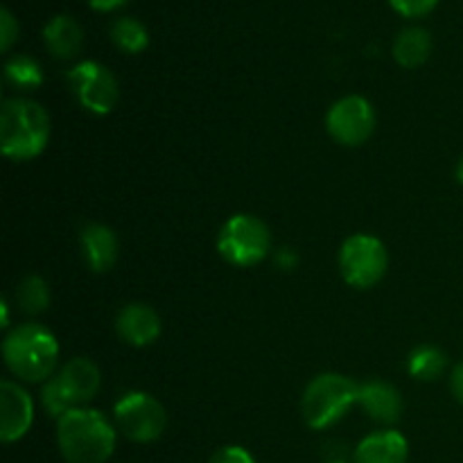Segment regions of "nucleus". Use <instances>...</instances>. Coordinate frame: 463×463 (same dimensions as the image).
Listing matches in <instances>:
<instances>
[{
	"label": "nucleus",
	"instance_id": "nucleus-1",
	"mask_svg": "<svg viewBox=\"0 0 463 463\" xmlns=\"http://www.w3.org/2000/svg\"><path fill=\"white\" fill-rule=\"evenodd\" d=\"M57 441L68 463H107L116 450V428L102 411L77 407L57 420Z\"/></svg>",
	"mask_w": 463,
	"mask_h": 463
},
{
	"label": "nucleus",
	"instance_id": "nucleus-2",
	"mask_svg": "<svg viewBox=\"0 0 463 463\" xmlns=\"http://www.w3.org/2000/svg\"><path fill=\"white\" fill-rule=\"evenodd\" d=\"M7 369L23 383H48L59 364L57 337L39 324L16 326L3 342Z\"/></svg>",
	"mask_w": 463,
	"mask_h": 463
},
{
	"label": "nucleus",
	"instance_id": "nucleus-3",
	"mask_svg": "<svg viewBox=\"0 0 463 463\" xmlns=\"http://www.w3.org/2000/svg\"><path fill=\"white\" fill-rule=\"evenodd\" d=\"M50 140V116L27 98L5 99L0 109V147L12 161L36 158Z\"/></svg>",
	"mask_w": 463,
	"mask_h": 463
},
{
	"label": "nucleus",
	"instance_id": "nucleus-4",
	"mask_svg": "<svg viewBox=\"0 0 463 463\" xmlns=\"http://www.w3.org/2000/svg\"><path fill=\"white\" fill-rule=\"evenodd\" d=\"M102 375H99L98 364L89 357H75L68 360L59 369L54 378L43 383L41 389V405L52 419H61L66 411L86 407L99 392Z\"/></svg>",
	"mask_w": 463,
	"mask_h": 463
},
{
	"label": "nucleus",
	"instance_id": "nucleus-5",
	"mask_svg": "<svg viewBox=\"0 0 463 463\" xmlns=\"http://www.w3.org/2000/svg\"><path fill=\"white\" fill-rule=\"evenodd\" d=\"M360 384L339 373H321L303 392V420L312 430L333 428L357 405Z\"/></svg>",
	"mask_w": 463,
	"mask_h": 463
},
{
	"label": "nucleus",
	"instance_id": "nucleus-6",
	"mask_svg": "<svg viewBox=\"0 0 463 463\" xmlns=\"http://www.w3.org/2000/svg\"><path fill=\"white\" fill-rule=\"evenodd\" d=\"M217 251L229 265L240 269L260 265L271 251L269 226L256 215H233L217 233Z\"/></svg>",
	"mask_w": 463,
	"mask_h": 463
},
{
	"label": "nucleus",
	"instance_id": "nucleus-7",
	"mask_svg": "<svg viewBox=\"0 0 463 463\" xmlns=\"http://www.w3.org/2000/svg\"><path fill=\"white\" fill-rule=\"evenodd\" d=\"M337 260L344 280L355 289H371L384 279L389 269L384 242L366 233H355L344 240Z\"/></svg>",
	"mask_w": 463,
	"mask_h": 463
},
{
	"label": "nucleus",
	"instance_id": "nucleus-8",
	"mask_svg": "<svg viewBox=\"0 0 463 463\" xmlns=\"http://www.w3.org/2000/svg\"><path fill=\"white\" fill-rule=\"evenodd\" d=\"M116 428L134 443H152L167 428L165 407L145 392H129L113 407Z\"/></svg>",
	"mask_w": 463,
	"mask_h": 463
},
{
	"label": "nucleus",
	"instance_id": "nucleus-9",
	"mask_svg": "<svg viewBox=\"0 0 463 463\" xmlns=\"http://www.w3.org/2000/svg\"><path fill=\"white\" fill-rule=\"evenodd\" d=\"M68 84L77 102L93 116H107L120 99L116 75L99 61H81L68 71Z\"/></svg>",
	"mask_w": 463,
	"mask_h": 463
},
{
	"label": "nucleus",
	"instance_id": "nucleus-10",
	"mask_svg": "<svg viewBox=\"0 0 463 463\" xmlns=\"http://www.w3.org/2000/svg\"><path fill=\"white\" fill-rule=\"evenodd\" d=\"M326 129L344 147H360L375 131L373 104L362 95L337 99L326 116Z\"/></svg>",
	"mask_w": 463,
	"mask_h": 463
},
{
	"label": "nucleus",
	"instance_id": "nucleus-11",
	"mask_svg": "<svg viewBox=\"0 0 463 463\" xmlns=\"http://www.w3.org/2000/svg\"><path fill=\"white\" fill-rule=\"evenodd\" d=\"M34 420V405L25 389L14 380L0 383V439L14 443L25 437Z\"/></svg>",
	"mask_w": 463,
	"mask_h": 463
},
{
	"label": "nucleus",
	"instance_id": "nucleus-12",
	"mask_svg": "<svg viewBox=\"0 0 463 463\" xmlns=\"http://www.w3.org/2000/svg\"><path fill=\"white\" fill-rule=\"evenodd\" d=\"M161 317L145 303H129L116 317V333L125 344L136 348L149 346L161 337Z\"/></svg>",
	"mask_w": 463,
	"mask_h": 463
},
{
	"label": "nucleus",
	"instance_id": "nucleus-13",
	"mask_svg": "<svg viewBox=\"0 0 463 463\" xmlns=\"http://www.w3.org/2000/svg\"><path fill=\"white\" fill-rule=\"evenodd\" d=\"M357 405L369 414L371 420L383 425H393L401 420L402 414V398L393 384L383 383V380H369L360 384V396Z\"/></svg>",
	"mask_w": 463,
	"mask_h": 463
},
{
	"label": "nucleus",
	"instance_id": "nucleus-14",
	"mask_svg": "<svg viewBox=\"0 0 463 463\" xmlns=\"http://www.w3.org/2000/svg\"><path fill=\"white\" fill-rule=\"evenodd\" d=\"M81 242V253H84L86 265L90 267V271L95 274H104V271H111L113 265L118 260V238L113 233V229L109 226L98 224H86L81 229L80 235Z\"/></svg>",
	"mask_w": 463,
	"mask_h": 463
},
{
	"label": "nucleus",
	"instance_id": "nucleus-15",
	"mask_svg": "<svg viewBox=\"0 0 463 463\" xmlns=\"http://www.w3.org/2000/svg\"><path fill=\"white\" fill-rule=\"evenodd\" d=\"M407 439L396 430H380L362 439L353 455V463H407Z\"/></svg>",
	"mask_w": 463,
	"mask_h": 463
},
{
	"label": "nucleus",
	"instance_id": "nucleus-16",
	"mask_svg": "<svg viewBox=\"0 0 463 463\" xmlns=\"http://www.w3.org/2000/svg\"><path fill=\"white\" fill-rule=\"evenodd\" d=\"M43 43L54 59L68 61V59L80 54L81 45H84V32L75 18L68 16V14H59L45 23Z\"/></svg>",
	"mask_w": 463,
	"mask_h": 463
},
{
	"label": "nucleus",
	"instance_id": "nucleus-17",
	"mask_svg": "<svg viewBox=\"0 0 463 463\" xmlns=\"http://www.w3.org/2000/svg\"><path fill=\"white\" fill-rule=\"evenodd\" d=\"M432 34L425 27H405L401 34L393 39V59L401 63L402 68H419L432 54Z\"/></svg>",
	"mask_w": 463,
	"mask_h": 463
},
{
	"label": "nucleus",
	"instance_id": "nucleus-18",
	"mask_svg": "<svg viewBox=\"0 0 463 463\" xmlns=\"http://www.w3.org/2000/svg\"><path fill=\"white\" fill-rule=\"evenodd\" d=\"M448 369V355L437 346H419L410 353L407 371L420 383H434Z\"/></svg>",
	"mask_w": 463,
	"mask_h": 463
},
{
	"label": "nucleus",
	"instance_id": "nucleus-19",
	"mask_svg": "<svg viewBox=\"0 0 463 463\" xmlns=\"http://www.w3.org/2000/svg\"><path fill=\"white\" fill-rule=\"evenodd\" d=\"M109 34H111V41L116 43V48H120L122 52L127 54H138L149 45L147 27H145L138 18H118L111 25V32H109Z\"/></svg>",
	"mask_w": 463,
	"mask_h": 463
},
{
	"label": "nucleus",
	"instance_id": "nucleus-20",
	"mask_svg": "<svg viewBox=\"0 0 463 463\" xmlns=\"http://www.w3.org/2000/svg\"><path fill=\"white\" fill-rule=\"evenodd\" d=\"M5 80L21 90H34L43 84V71L39 61L27 54H16L5 63Z\"/></svg>",
	"mask_w": 463,
	"mask_h": 463
},
{
	"label": "nucleus",
	"instance_id": "nucleus-21",
	"mask_svg": "<svg viewBox=\"0 0 463 463\" xmlns=\"http://www.w3.org/2000/svg\"><path fill=\"white\" fill-rule=\"evenodd\" d=\"M16 306L21 307L25 315L36 317L41 312L48 310L50 306V288L41 276H27L18 283L16 288Z\"/></svg>",
	"mask_w": 463,
	"mask_h": 463
},
{
	"label": "nucleus",
	"instance_id": "nucleus-22",
	"mask_svg": "<svg viewBox=\"0 0 463 463\" xmlns=\"http://www.w3.org/2000/svg\"><path fill=\"white\" fill-rule=\"evenodd\" d=\"M393 9L398 14L407 18H420V16H428L434 7L439 5V0H389Z\"/></svg>",
	"mask_w": 463,
	"mask_h": 463
},
{
	"label": "nucleus",
	"instance_id": "nucleus-23",
	"mask_svg": "<svg viewBox=\"0 0 463 463\" xmlns=\"http://www.w3.org/2000/svg\"><path fill=\"white\" fill-rule=\"evenodd\" d=\"M18 39V21L14 18V14L7 7L0 9V50L9 52L14 43Z\"/></svg>",
	"mask_w": 463,
	"mask_h": 463
},
{
	"label": "nucleus",
	"instance_id": "nucleus-24",
	"mask_svg": "<svg viewBox=\"0 0 463 463\" xmlns=\"http://www.w3.org/2000/svg\"><path fill=\"white\" fill-rule=\"evenodd\" d=\"M208 463H256L251 455L240 446H226L217 450Z\"/></svg>",
	"mask_w": 463,
	"mask_h": 463
},
{
	"label": "nucleus",
	"instance_id": "nucleus-25",
	"mask_svg": "<svg viewBox=\"0 0 463 463\" xmlns=\"http://www.w3.org/2000/svg\"><path fill=\"white\" fill-rule=\"evenodd\" d=\"M450 389H452V396L457 398V401L463 405V362L452 369V375H450Z\"/></svg>",
	"mask_w": 463,
	"mask_h": 463
},
{
	"label": "nucleus",
	"instance_id": "nucleus-26",
	"mask_svg": "<svg viewBox=\"0 0 463 463\" xmlns=\"http://www.w3.org/2000/svg\"><path fill=\"white\" fill-rule=\"evenodd\" d=\"M86 3L93 9H98V12H113V9H120L129 0H86Z\"/></svg>",
	"mask_w": 463,
	"mask_h": 463
},
{
	"label": "nucleus",
	"instance_id": "nucleus-27",
	"mask_svg": "<svg viewBox=\"0 0 463 463\" xmlns=\"http://www.w3.org/2000/svg\"><path fill=\"white\" fill-rule=\"evenodd\" d=\"M276 262H279L280 269L289 271V269H294V267H297L298 258H297V253L289 251V249H283V251H280L279 256H276Z\"/></svg>",
	"mask_w": 463,
	"mask_h": 463
},
{
	"label": "nucleus",
	"instance_id": "nucleus-28",
	"mask_svg": "<svg viewBox=\"0 0 463 463\" xmlns=\"http://www.w3.org/2000/svg\"><path fill=\"white\" fill-rule=\"evenodd\" d=\"M455 176H457V181H459V184L463 185V156L459 158V163H457V170H455Z\"/></svg>",
	"mask_w": 463,
	"mask_h": 463
},
{
	"label": "nucleus",
	"instance_id": "nucleus-29",
	"mask_svg": "<svg viewBox=\"0 0 463 463\" xmlns=\"http://www.w3.org/2000/svg\"><path fill=\"white\" fill-rule=\"evenodd\" d=\"M330 463H344V461H330Z\"/></svg>",
	"mask_w": 463,
	"mask_h": 463
}]
</instances>
